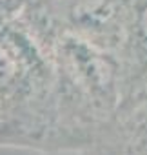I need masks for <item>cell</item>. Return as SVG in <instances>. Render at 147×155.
Wrapping results in <instances>:
<instances>
[{
  "mask_svg": "<svg viewBox=\"0 0 147 155\" xmlns=\"http://www.w3.org/2000/svg\"><path fill=\"white\" fill-rule=\"evenodd\" d=\"M15 75V62L8 53L0 49V84H8Z\"/></svg>",
  "mask_w": 147,
  "mask_h": 155,
  "instance_id": "6da1fadb",
  "label": "cell"
},
{
  "mask_svg": "<svg viewBox=\"0 0 147 155\" xmlns=\"http://www.w3.org/2000/svg\"><path fill=\"white\" fill-rule=\"evenodd\" d=\"M142 28H143V33L147 35V8H145V11L142 15Z\"/></svg>",
  "mask_w": 147,
  "mask_h": 155,
  "instance_id": "7a4b0ae2",
  "label": "cell"
}]
</instances>
